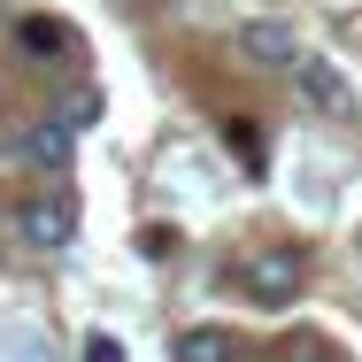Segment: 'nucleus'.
<instances>
[{
    "label": "nucleus",
    "mask_w": 362,
    "mask_h": 362,
    "mask_svg": "<svg viewBox=\"0 0 362 362\" xmlns=\"http://www.w3.org/2000/svg\"><path fill=\"white\" fill-rule=\"evenodd\" d=\"M300 278H308V262H300L293 247H262V255H247V270H239L247 300H262V308H286V300H300Z\"/></svg>",
    "instance_id": "obj_1"
},
{
    "label": "nucleus",
    "mask_w": 362,
    "mask_h": 362,
    "mask_svg": "<svg viewBox=\"0 0 362 362\" xmlns=\"http://www.w3.org/2000/svg\"><path fill=\"white\" fill-rule=\"evenodd\" d=\"M300 100L316 108V116H355V85H347V70L332 62V54H300Z\"/></svg>",
    "instance_id": "obj_2"
},
{
    "label": "nucleus",
    "mask_w": 362,
    "mask_h": 362,
    "mask_svg": "<svg viewBox=\"0 0 362 362\" xmlns=\"http://www.w3.org/2000/svg\"><path fill=\"white\" fill-rule=\"evenodd\" d=\"M70 146H77V132L62 116H39V124H23V132L8 139V154L31 162V170H70Z\"/></svg>",
    "instance_id": "obj_3"
},
{
    "label": "nucleus",
    "mask_w": 362,
    "mask_h": 362,
    "mask_svg": "<svg viewBox=\"0 0 362 362\" xmlns=\"http://www.w3.org/2000/svg\"><path fill=\"white\" fill-rule=\"evenodd\" d=\"M16 231H23L31 247H62V239H77V209L62 201V193H39V201L16 209Z\"/></svg>",
    "instance_id": "obj_4"
},
{
    "label": "nucleus",
    "mask_w": 362,
    "mask_h": 362,
    "mask_svg": "<svg viewBox=\"0 0 362 362\" xmlns=\"http://www.w3.org/2000/svg\"><path fill=\"white\" fill-rule=\"evenodd\" d=\"M239 54H247L255 70H286L293 54H300V39H293L286 23H270V16H255V23H239Z\"/></svg>",
    "instance_id": "obj_5"
},
{
    "label": "nucleus",
    "mask_w": 362,
    "mask_h": 362,
    "mask_svg": "<svg viewBox=\"0 0 362 362\" xmlns=\"http://www.w3.org/2000/svg\"><path fill=\"white\" fill-rule=\"evenodd\" d=\"M177 362H239V332L193 324V332H177Z\"/></svg>",
    "instance_id": "obj_6"
},
{
    "label": "nucleus",
    "mask_w": 362,
    "mask_h": 362,
    "mask_svg": "<svg viewBox=\"0 0 362 362\" xmlns=\"http://www.w3.org/2000/svg\"><path fill=\"white\" fill-rule=\"evenodd\" d=\"M16 47H23L31 62H54L70 39H62V23H47V16H23V23H16Z\"/></svg>",
    "instance_id": "obj_7"
},
{
    "label": "nucleus",
    "mask_w": 362,
    "mask_h": 362,
    "mask_svg": "<svg viewBox=\"0 0 362 362\" xmlns=\"http://www.w3.org/2000/svg\"><path fill=\"white\" fill-rule=\"evenodd\" d=\"M223 139H231V154H239V162H247V170H255V162H262V139H255V132H247V124H223Z\"/></svg>",
    "instance_id": "obj_8"
},
{
    "label": "nucleus",
    "mask_w": 362,
    "mask_h": 362,
    "mask_svg": "<svg viewBox=\"0 0 362 362\" xmlns=\"http://www.w3.org/2000/svg\"><path fill=\"white\" fill-rule=\"evenodd\" d=\"M286 362H332L324 339H286Z\"/></svg>",
    "instance_id": "obj_9"
},
{
    "label": "nucleus",
    "mask_w": 362,
    "mask_h": 362,
    "mask_svg": "<svg viewBox=\"0 0 362 362\" xmlns=\"http://www.w3.org/2000/svg\"><path fill=\"white\" fill-rule=\"evenodd\" d=\"M85 362H124V347H116L108 332H93V339H85Z\"/></svg>",
    "instance_id": "obj_10"
}]
</instances>
